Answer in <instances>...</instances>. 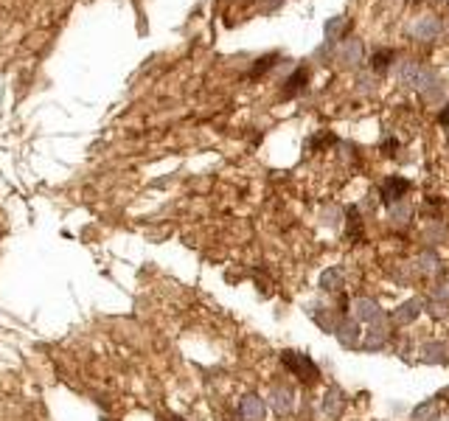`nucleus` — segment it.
I'll return each instance as SVG.
<instances>
[{"instance_id":"423d86ee","label":"nucleus","mask_w":449,"mask_h":421,"mask_svg":"<svg viewBox=\"0 0 449 421\" xmlns=\"http://www.w3.org/2000/svg\"><path fill=\"white\" fill-rule=\"evenodd\" d=\"M306 79H309L306 68H300L298 73H292V76L287 79V90H284V96H292V93L303 90V87H306Z\"/></svg>"},{"instance_id":"39448f33","label":"nucleus","mask_w":449,"mask_h":421,"mask_svg":"<svg viewBox=\"0 0 449 421\" xmlns=\"http://www.w3.org/2000/svg\"><path fill=\"white\" fill-rule=\"evenodd\" d=\"M410 186L404 183V180H399V177H390L387 180V186H385V200H399L404 191H407Z\"/></svg>"},{"instance_id":"6e6552de","label":"nucleus","mask_w":449,"mask_h":421,"mask_svg":"<svg viewBox=\"0 0 449 421\" xmlns=\"http://www.w3.org/2000/svg\"><path fill=\"white\" fill-rule=\"evenodd\" d=\"M244 413H247V416L253 413V419H258V416H261V405L256 402V396H253V402H247V405H244Z\"/></svg>"},{"instance_id":"20e7f679","label":"nucleus","mask_w":449,"mask_h":421,"mask_svg":"<svg viewBox=\"0 0 449 421\" xmlns=\"http://www.w3.org/2000/svg\"><path fill=\"white\" fill-rule=\"evenodd\" d=\"M346 26H348V20H346V17H331V20L326 23V28H323V31H326V40H331V43H334V40H340V37H343V31H346Z\"/></svg>"},{"instance_id":"7ed1b4c3","label":"nucleus","mask_w":449,"mask_h":421,"mask_svg":"<svg viewBox=\"0 0 449 421\" xmlns=\"http://www.w3.org/2000/svg\"><path fill=\"white\" fill-rule=\"evenodd\" d=\"M438 31H441V26H438V20H433V17H424V20L416 26V37H419V40H433Z\"/></svg>"},{"instance_id":"9d476101","label":"nucleus","mask_w":449,"mask_h":421,"mask_svg":"<svg viewBox=\"0 0 449 421\" xmlns=\"http://www.w3.org/2000/svg\"><path fill=\"white\" fill-rule=\"evenodd\" d=\"M169 421H180V419H169Z\"/></svg>"},{"instance_id":"f257e3e1","label":"nucleus","mask_w":449,"mask_h":421,"mask_svg":"<svg viewBox=\"0 0 449 421\" xmlns=\"http://www.w3.org/2000/svg\"><path fill=\"white\" fill-rule=\"evenodd\" d=\"M284 362L298 374V371H303V379H314L317 376V371H314V365H312V359H306V357H295V354H284Z\"/></svg>"},{"instance_id":"f03ea898","label":"nucleus","mask_w":449,"mask_h":421,"mask_svg":"<svg viewBox=\"0 0 449 421\" xmlns=\"http://www.w3.org/2000/svg\"><path fill=\"white\" fill-rule=\"evenodd\" d=\"M340 60H343L346 65H357V62H363V45H360L357 40H351L348 45H343Z\"/></svg>"},{"instance_id":"1a4fd4ad","label":"nucleus","mask_w":449,"mask_h":421,"mask_svg":"<svg viewBox=\"0 0 449 421\" xmlns=\"http://www.w3.org/2000/svg\"><path fill=\"white\" fill-rule=\"evenodd\" d=\"M441 121H444V124L449 121V110H447V113H441Z\"/></svg>"},{"instance_id":"0eeeda50","label":"nucleus","mask_w":449,"mask_h":421,"mask_svg":"<svg viewBox=\"0 0 449 421\" xmlns=\"http://www.w3.org/2000/svg\"><path fill=\"white\" fill-rule=\"evenodd\" d=\"M390 60H393V54H390V51H387V54H385V51H379V54H374V68L385 70L387 65H390Z\"/></svg>"}]
</instances>
